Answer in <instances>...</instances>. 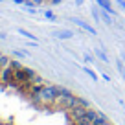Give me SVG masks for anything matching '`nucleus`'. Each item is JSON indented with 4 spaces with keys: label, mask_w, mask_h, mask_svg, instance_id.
<instances>
[{
    "label": "nucleus",
    "mask_w": 125,
    "mask_h": 125,
    "mask_svg": "<svg viewBox=\"0 0 125 125\" xmlns=\"http://www.w3.org/2000/svg\"><path fill=\"white\" fill-rule=\"evenodd\" d=\"M96 125H110V123L107 120H103V121H99V123H96Z\"/></svg>",
    "instance_id": "obj_7"
},
{
    "label": "nucleus",
    "mask_w": 125,
    "mask_h": 125,
    "mask_svg": "<svg viewBox=\"0 0 125 125\" xmlns=\"http://www.w3.org/2000/svg\"><path fill=\"white\" fill-rule=\"evenodd\" d=\"M98 55H99V57H101V59H103V61H107V55H105V53H103V52H101V50H98Z\"/></svg>",
    "instance_id": "obj_5"
},
{
    "label": "nucleus",
    "mask_w": 125,
    "mask_h": 125,
    "mask_svg": "<svg viewBox=\"0 0 125 125\" xmlns=\"http://www.w3.org/2000/svg\"><path fill=\"white\" fill-rule=\"evenodd\" d=\"M57 92H59V88H55V86H52V85H46V86L39 88L35 94H33L31 101L35 103L37 107L50 109V107L53 105V99H55V96H57Z\"/></svg>",
    "instance_id": "obj_1"
},
{
    "label": "nucleus",
    "mask_w": 125,
    "mask_h": 125,
    "mask_svg": "<svg viewBox=\"0 0 125 125\" xmlns=\"http://www.w3.org/2000/svg\"><path fill=\"white\" fill-rule=\"evenodd\" d=\"M74 101H75V96L74 94H70V92H61L59 90L57 92V96H55V99H53V105L50 107L52 110H66V109H70L72 105H74Z\"/></svg>",
    "instance_id": "obj_2"
},
{
    "label": "nucleus",
    "mask_w": 125,
    "mask_h": 125,
    "mask_svg": "<svg viewBox=\"0 0 125 125\" xmlns=\"http://www.w3.org/2000/svg\"><path fill=\"white\" fill-rule=\"evenodd\" d=\"M86 74H88V75H90V77H92V79H96V74H94L92 70H86Z\"/></svg>",
    "instance_id": "obj_6"
},
{
    "label": "nucleus",
    "mask_w": 125,
    "mask_h": 125,
    "mask_svg": "<svg viewBox=\"0 0 125 125\" xmlns=\"http://www.w3.org/2000/svg\"><path fill=\"white\" fill-rule=\"evenodd\" d=\"M98 2L101 4L103 9H107V11H112V8H110V2H109V0H98Z\"/></svg>",
    "instance_id": "obj_3"
},
{
    "label": "nucleus",
    "mask_w": 125,
    "mask_h": 125,
    "mask_svg": "<svg viewBox=\"0 0 125 125\" xmlns=\"http://www.w3.org/2000/svg\"><path fill=\"white\" fill-rule=\"evenodd\" d=\"M77 24H79V26H81V28H85V30H88V31H90V33H94V30H92V28H90V26H88V24H85V22H81V20H77Z\"/></svg>",
    "instance_id": "obj_4"
}]
</instances>
